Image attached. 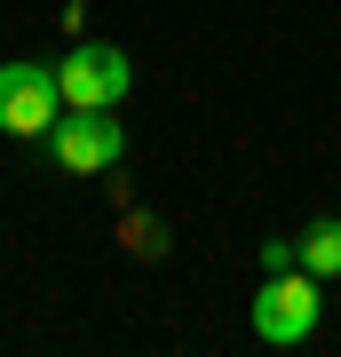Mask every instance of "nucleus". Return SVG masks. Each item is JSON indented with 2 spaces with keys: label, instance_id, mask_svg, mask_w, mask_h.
<instances>
[{
  "label": "nucleus",
  "instance_id": "4",
  "mask_svg": "<svg viewBox=\"0 0 341 357\" xmlns=\"http://www.w3.org/2000/svg\"><path fill=\"white\" fill-rule=\"evenodd\" d=\"M63 119V88H56V64H0V135H48Z\"/></svg>",
  "mask_w": 341,
  "mask_h": 357
},
{
  "label": "nucleus",
  "instance_id": "6",
  "mask_svg": "<svg viewBox=\"0 0 341 357\" xmlns=\"http://www.w3.org/2000/svg\"><path fill=\"white\" fill-rule=\"evenodd\" d=\"M119 238H135V255H167V238H159V222H151V215H127Z\"/></svg>",
  "mask_w": 341,
  "mask_h": 357
},
{
  "label": "nucleus",
  "instance_id": "1",
  "mask_svg": "<svg viewBox=\"0 0 341 357\" xmlns=\"http://www.w3.org/2000/svg\"><path fill=\"white\" fill-rule=\"evenodd\" d=\"M56 88H63V112H119L127 88H135V64H127V48H112V40H79L56 64Z\"/></svg>",
  "mask_w": 341,
  "mask_h": 357
},
{
  "label": "nucleus",
  "instance_id": "5",
  "mask_svg": "<svg viewBox=\"0 0 341 357\" xmlns=\"http://www.w3.org/2000/svg\"><path fill=\"white\" fill-rule=\"evenodd\" d=\"M302 270H310V278H341V222L333 215H317L302 230Z\"/></svg>",
  "mask_w": 341,
  "mask_h": 357
},
{
  "label": "nucleus",
  "instance_id": "3",
  "mask_svg": "<svg viewBox=\"0 0 341 357\" xmlns=\"http://www.w3.org/2000/svg\"><path fill=\"white\" fill-rule=\"evenodd\" d=\"M48 151L63 175H112L127 159V128H119V112H63L48 128Z\"/></svg>",
  "mask_w": 341,
  "mask_h": 357
},
{
  "label": "nucleus",
  "instance_id": "2",
  "mask_svg": "<svg viewBox=\"0 0 341 357\" xmlns=\"http://www.w3.org/2000/svg\"><path fill=\"white\" fill-rule=\"evenodd\" d=\"M326 278H310V270H278V278L254 286V333H262L270 349H294L317 333V310H326Z\"/></svg>",
  "mask_w": 341,
  "mask_h": 357
},
{
  "label": "nucleus",
  "instance_id": "7",
  "mask_svg": "<svg viewBox=\"0 0 341 357\" xmlns=\"http://www.w3.org/2000/svg\"><path fill=\"white\" fill-rule=\"evenodd\" d=\"M278 270H302V246L270 238V246H262V278H278Z\"/></svg>",
  "mask_w": 341,
  "mask_h": 357
}]
</instances>
